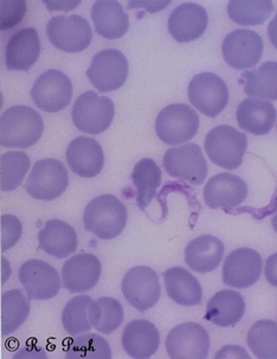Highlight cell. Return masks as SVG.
Segmentation results:
<instances>
[{
    "label": "cell",
    "instance_id": "cell-1",
    "mask_svg": "<svg viewBox=\"0 0 277 359\" xmlns=\"http://www.w3.org/2000/svg\"><path fill=\"white\" fill-rule=\"evenodd\" d=\"M44 131L41 114L25 105L8 109L0 118V144L5 148H29Z\"/></svg>",
    "mask_w": 277,
    "mask_h": 359
},
{
    "label": "cell",
    "instance_id": "cell-29",
    "mask_svg": "<svg viewBox=\"0 0 277 359\" xmlns=\"http://www.w3.org/2000/svg\"><path fill=\"white\" fill-rule=\"evenodd\" d=\"M244 91L251 97L276 101L277 62H266L252 72L242 75Z\"/></svg>",
    "mask_w": 277,
    "mask_h": 359
},
{
    "label": "cell",
    "instance_id": "cell-42",
    "mask_svg": "<svg viewBox=\"0 0 277 359\" xmlns=\"http://www.w3.org/2000/svg\"><path fill=\"white\" fill-rule=\"evenodd\" d=\"M44 4L49 6L50 11H58V10H62V11H70L72 8L81 4V1H76V3H67V1H64V3H46V1H45Z\"/></svg>",
    "mask_w": 277,
    "mask_h": 359
},
{
    "label": "cell",
    "instance_id": "cell-17",
    "mask_svg": "<svg viewBox=\"0 0 277 359\" xmlns=\"http://www.w3.org/2000/svg\"><path fill=\"white\" fill-rule=\"evenodd\" d=\"M202 198L211 210L233 208L247 198V186L240 176L221 172L211 177L204 188Z\"/></svg>",
    "mask_w": 277,
    "mask_h": 359
},
{
    "label": "cell",
    "instance_id": "cell-11",
    "mask_svg": "<svg viewBox=\"0 0 277 359\" xmlns=\"http://www.w3.org/2000/svg\"><path fill=\"white\" fill-rule=\"evenodd\" d=\"M34 104L45 112H58L70 104L72 84L64 72L50 69L43 72L31 89Z\"/></svg>",
    "mask_w": 277,
    "mask_h": 359
},
{
    "label": "cell",
    "instance_id": "cell-19",
    "mask_svg": "<svg viewBox=\"0 0 277 359\" xmlns=\"http://www.w3.org/2000/svg\"><path fill=\"white\" fill-rule=\"evenodd\" d=\"M209 24L205 8L195 3H183L174 8L169 18V31L176 41L188 43L202 37Z\"/></svg>",
    "mask_w": 277,
    "mask_h": 359
},
{
    "label": "cell",
    "instance_id": "cell-26",
    "mask_svg": "<svg viewBox=\"0 0 277 359\" xmlns=\"http://www.w3.org/2000/svg\"><path fill=\"white\" fill-rule=\"evenodd\" d=\"M95 31L107 39H119L129 29L128 15L120 3L114 0H98L91 8Z\"/></svg>",
    "mask_w": 277,
    "mask_h": 359
},
{
    "label": "cell",
    "instance_id": "cell-27",
    "mask_svg": "<svg viewBox=\"0 0 277 359\" xmlns=\"http://www.w3.org/2000/svg\"><path fill=\"white\" fill-rule=\"evenodd\" d=\"M245 303L243 297L233 290L217 292L207 303L205 319L221 327L233 326L243 318Z\"/></svg>",
    "mask_w": 277,
    "mask_h": 359
},
{
    "label": "cell",
    "instance_id": "cell-5",
    "mask_svg": "<svg viewBox=\"0 0 277 359\" xmlns=\"http://www.w3.org/2000/svg\"><path fill=\"white\" fill-rule=\"evenodd\" d=\"M115 116V105L105 96L95 91H86L76 100L72 118L75 127L82 133L98 135L107 130Z\"/></svg>",
    "mask_w": 277,
    "mask_h": 359
},
{
    "label": "cell",
    "instance_id": "cell-12",
    "mask_svg": "<svg viewBox=\"0 0 277 359\" xmlns=\"http://www.w3.org/2000/svg\"><path fill=\"white\" fill-rule=\"evenodd\" d=\"M121 290L124 299L140 312L150 310L160 299L157 273L147 266H136L124 274Z\"/></svg>",
    "mask_w": 277,
    "mask_h": 359
},
{
    "label": "cell",
    "instance_id": "cell-44",
    "mask_svg": "<svg viewBox=\"0 0 277 359\" xmlns=\"http://www.w3.org/2000/svg\"><path fill=\"white\" fill-rule=\"evenodd\" d=\"M271 224H273V229L277 232V214H275L273 219H271Z\"/></svg>",
    "mask_w": 277,
    "mask_h": 359
},
{
    "label": "cell",
    "instance_id": "cell-31",
    "mask_svg": "<svg viewBox=\"0 0 277 359\" xmlns=\"http://www.w3.org/2000/svg\"><path fill=\"white\" fill-rule=\"evenodd\" d=\"M88 317L98 332L110 334L124 322V307L114 298L102 297L90 303Z\"/></svg>",
    "mask_w": 277,
    "mask_h": 359
},
{
    "label": "cell",
    "instance_id": "cell-28",
    "mask_svg": "<svg viewBox=\"0 0 277 359\" xmlns=\"http://www.w3.org/2000/svg\"><path fill=\"white\" fill-rule=\"evenodd\" d=\"M165 288L169 298L183 306L202 304V288L198 279L183 267H172L164 272Z\"/></svg>",
    "mask_w": 277,
    "mask_h": 359
},
{
    "label": "cell",
    "instance_id": "cell-41",
    "mask_svg": "<svg viewBox=\"0 0 277 359\" xmlns=\"http://www.w3.org/2000/svg\"><path fill=\"white\" fill-rule=\"evenodd\" d=\"M264 274L268 283L273 287H277V253H273L266 259Z\"/></svg>",
    "mask_w": 277,
    "mask_h": 359
},
{
    "label": "cell",
    "instance_id": "cell-21",
    "mask_svg": "<svg viewBox=\"0 0 277 359\" xmlns=\"http://www.w3.org/2000/svg\"><path fill=\"white\" fill-rule=\"evenodd\" d=\"M41 55V39L37 31L25 27L8 39L5 50V63L8 70L27 72Z\"/></svg>",
    "mask_w": 277,
    "mask_h": 359
},
{
    "label": "cell",
    "instance_id": "cell-9",
    "mask_svg": "<svg viewBox=\"0 0 277 359\" xmlns=\"http://www.w3.org/2000/svg\"><path fill=\"white\" fill-rule=\"evenodd\" d=\"M162 162L169 175L193 186L202 184L207 176V162L202 148L195 143L169 148Z\"/></svg>",
    "mask_w": 277,
    "mask_h": 359
},
{
    "label": "cell",
    "instance_id": "cell-34",
    "mask_svg": "<svg viewBox=\"0 0 277 359\" xmlns=\"http://www.w3.org/2000/svg\"><path fill=\"white\" fill-rule=\"evenodd\" d=\"M247 341L257 358L277 359V323L262 319L252 324Z\"/></svg>",
    "mask_w": 277,
    "mask_h": 359
},
{
    "label": "cell",
    "instance_id": "cell-16",
    "mask_svg": "<svg viewBox=\"0 0 277 359\" xmlns=\"http://www.w3.org/2000/svg\"><path fill=\"white\" fill-rule=\"evenodd\" d=\"M262 258L251 248L231 252L223 265V281L230 287L247 288L256 284L262 273Z\"/></svg>",
    "mask_w": 277,
    "mask_h": 359
},
{
    "label": "cell",
    "instance_id": "cell-43",
    "mask_svg": "<svg viewBox=\"0 0 277 359\" xmlns=\"http://www.w3.org/2000/svg\"><path fill=\"white\" fill-rule=\"evenodd\" d=\"M268 36H269L270 41L273 45V48L277 50V13L273 17V20L270 22L268 27Z\"/></svg>",
    "mask_w": 277,
    "mask_h": 359
},
{
    "label": "cell",
    "instance_id": "cell-32",
    "mask_svg": "<svg viewBox=\"0 0 277 359\" xmlns=\"http://www.w3.org/2000/svg\"><path fill=\"white\" fill-rule=\"evenodd\" d=\"M30 313V304L20 290L5 292L1 297V333L8 336L27 320Z\"/></svg>",
    "mask_w": 277,
    "mask_h": 359
},
{
    "label": "cell",
    "instance_id": "cell-7",
    "mask_svg": "<svg viewBox=\"0 0 277 359\" xmlns=\"http://www.w3.org/2000/svg\"><path fill=\"white\" fill-rule=\"evenodd\" d=\"M46 34L57 49L65 53H81L93 39L89 22L81 15H56L46 24Z\"/></svg>",
    "mask_w": 277,
    "mask_h": 359
},
{
    "label": "cell",
    "instance_id": "cell-25",
    "mask_svg": "<svg viewBox=\"0 0 277 359\" xmlns=\"http://www.w3.org/2000/svg\"><path fill=\"white\" fill-rule=\"evenodd\" d=\"M224 255V243L212 236H202L188 243L185 262L192 271L205 274L221 265Z\"/></svg>",
    "mask_w": 277,
    "mask_h": 359
},
{
    "label": "cell",
    "instance_id": "cell-4",
    "mask_svg": "<svg viewBox=\"0 0 277 359\" xmlns=\"http://www.w3.org/2000/svg\"><path fill=\"white\" fill-rule=\"evenodd\" d=\"M199 129L198 114L186 104L167 105L157 114L155 133L157 137L169 146L188 142Z\"/></svg>",
    "mask_w": 277,
    "mask_h": 359
},
{
    "label": "cell",
    "instance_id": "cell-10",
    "mask_svg": "<svg viewBox=\"0 0 277 359\" xmlns=\"http://www.w3.org/2000/svg\"><path fill=\"white\" fill-rule=\"evenodd\" d=\"M127 58L115 49L102 50L91 60L86 76L100 93H110L120 89L127 81Z\"/></svg>",
    "mask_w": 277,
    "mask_h": 359
},
{
    "label": "cell",
    "instance_id": "cell-40",
    "mask_svg": "<svg viewBox=\"0 0 277 359\" xmlns=\"http://www.w3.org/2000/svg\"><path fill=\"white\" fill-rule=\"evenodd\" d=\"M214 358H236V359H250V355H247L245 350L237 345H228L221 348L217 355H214Z\"/></svg>",
    "mask_w": 277,
    "mask_h": 359
},
{
    "label": "cell",
    "instance_id": "cell-15",
    "mask_svg": "<svg viewBox=\"0 0 277 359\" xmlns=\"http://www.w3.org/2000/svg\"><path fill=\"white\" fill-rule=\"evenodd\" d=\"M19 280L25 288L29 300H48L58 294L60 274L53 266L38 259L24 262L18 273Z\"/></svg>",
    "mask_w": 277,
    "mask_h": 359
},
{
    "label": "cell",
    "instance_id": "cell-35",
    "mask_svg": "<svg viewBox=\"0 0 277 359\" xmlns=\"http://www.w3.org/2000/svg\"><path fill=\"white\" fill-rule=\"evenodd\" d=\"M65 357L69 359H110L108 341L96 333H86L67 341Z\"/></svg>",
    "mask_w": 277,
    "mask_h": 359
},
{
    "label": "cell",
    "instance_id": "cell-13",
    "mask_svg": "<svg viewBox=\"0 0 277 359\" xmlns=\"http://www.w3.org/2000/svg\"><path fill=\"white\" fill-rule=\"evenodd\" d=\"M166 350L172 359H205L210 350V337L197 323H183L169 331Z\"/></svg>",
    "mask_w": 277,
    "mask_h": 359
},
{
    "label": "cell",
    "instance_id": "cell-14",
    "mask_svg": "<svg viewBox=\"0 0 277 359\" xmlns=\"http://www.w3.org/2000/svg\"><path fill=\"white\" fill-rule=\"evenodd\" d=\"M221 53L228 65L237 70L256 67L263 55V41L255 31L240 29L225 37Z\"/></svg>",
    "mask_w": 277,
    "mask_h": 359
},
{
    "label": "cell",
    "instance_id": "cell-24",
    "mask_svg": "<svg viewBox=\"0 0 277 359\" xmlns=\"http://www.w3.org/2000/svg\"><path fill=\"white\" fill-rule=\"evenodd\" d=\"M276 109L269 101L247 98L237 108L236 117L240 129L252 135L262 136L276 123Z\"/></svg>",
    "mask_w": 277,
    "mask_h": 359
},
{
    "label": "cell",
    "instance_id": "cell-20",
    "mask_svg": "<svg viewBox=\"0 0 277 359\" xmlns=\"http://www.w3.org/2000/svg\"><path fill=\"white\" fill-rule=\"evenodd\" d=\"M67 162L72 172L82 177H95L105 165V155L100 143L86 136L72 140L67 146Z\"/></svg>",
    "mask_w": 277,
    "mask_h": 359
},
{
    "label": "cell",
    "instance_id": "cell-30",
    "mask_svg": "<svg viewBox=\"0 0 277 359\" xmlns=\"http://www.w3.org/2000/svg\"><path fill=\"white\" fill-rule=\"evenodd\" d=\"M131 181L136 188V203L145 210L157 194L161 184V170L152 158H143L135 165Z\"/></svg>",
    "mask_w": 277,
    "mask_h": 359
},
{
    "label": "cell",
    "instance_id": "cell-3",
    "mask_svg": "<svg viewBox=\"0 0 277 359\" xmlns=\"http://www.w3.org/2000/svg\"><path fill=\"white\" fill-rule=\"evenodd\" d=\"M247 148V136L230 126H218L206 135L207 156L214 165L228 170L240 168Z\"/></svg>",
    "mask_w": 277,
    "mask_h": 359
},
{
    "label": "cell",
    "instance_id": "cell-36",
    "mask_svg": "<svg viewBox=\"0 0 277 359\" xmlns=\"http://www.w3.org/2000/svg\"><path fill=\"white\" fill-rule=\"evenodd\" d=\"M1 191H15L30 169V158L24 151H8L0 157Z\"/></svg>",
    "mask_w": 277,
    "mask_h": 359
},
{
    "label": "cell",
    "instance_id": "cell-18",
    "mask_svg": "<svg viewBox=\"0 0 277 359\" xmlns=\"http://www.w3.org/2000/svg\"><path fill=\"white\" fill-rule=\"evenodd\" d=\"M101 262L90 253L67 259L62 269L63 287L72 293H83L95 287L101 277Z\"/></svg>",
    "mask_w": 277,
    "mask_h": 359
},
{
    "label": "cell",
    "instance_id": "cell-8",
    "mask_svg": "<svg viewBox=\"0 0 277 359\" xmlns=\"http://www.w3.org/2000/svg\"><path fill=\"white\" fill-rule=\"evenodd\" d=\"M188 100L205 116L217 117L228 103V89L224 81L212 72L195 75L188 84Z\"/></svg>",
    "mask_w": 277,
    "mask_h": 359
},
{
    "label": "cell",
    "instance_id": "cell-22",
    "mask_svg": "<svg viewBox=\"0 0 277 359\" xmlns=\"http://www.w3.org/2000/svg\"><path fill=\"white\" fill-rule=\"evenodd\" d=\"M38 243L45 253L57 259H63L77 250L79 238L70 224L53 219L46 221L44 229L38 233Z\"/></svg>",
    "mask_w": 277,
    "mask_h": 359
},
{
    "label": "cell",
    "instance_id": "cell-37",
    "mask_svg": "<svg viewBox=\"0 0 277 359\" xmlns=\"http://www.w3.org/2000/svg\"><path fill=\"white\" fill-rule=\"evenodd\" d=\"M93 299L89 296H77L72 298L62 312V324L70 336H79L89 332L91 323L88 317V307Z\"/></svg>",
    "mask_w": 277,
    "mask_h": 359
},
{
    "label": "cell",
    "instance_id": "cell-39",
    "mask_svg": "<svg viewBox=\"0 0 277 359\" xmlns=\"http://www.w3.org/2000/svg\"><path fill=\"white\" fill-rule=\"evenodd\" d=\"M22 222L13 215L1 217V251L6 252L15 243H18L22 236Z\"/></svg>",
    "mask_w": 277,
    "mask_h": 359
},
{
    "label": "cell",
    "instance_id": "cell-23",
    "mask_svg": "<svg viewBox=\"0 0 277 359\" xmlns=\"http://www.w3.org/2000/svg\"><path fill=\"white\" fill-rule=\"evenodd\" d=\"M159 344V331L147 320L140 319L128 323L122 332V346L131 358H150L157 351Z\"/></svg>",
    "mask_w": 277,
    "mask_h": 359
},
{
    "label": "cell",
    "instance_id": "cell-6",
    "mask_svg": "<svg viewBox=\"0 0 277 359\" xmlns=\"http://www.w3.org/2000/svg\"><path fill=\"white\" fill-rule=\"evenodd\" d=\"M69 184L67 170L56 158H45L34 163L25 189L34 198L51 201L60 198Z\"/></svg>",
    "mask_w": 277,
    "mask_h": 359
},
{
    "label": "cell",
    "instance_id": "cell-38",
    "mask_svg": "<svg viewBox=\"0 0 277 359\" xmlns=\"http://www.w3.org/2000/svg\"><path fill=\"white\" fill-rule=\"evenodd\" d=\"M1 30H8L22 22L27 12L24 0H3L1 3Z\"/></svg>",
    "mask_w": 277,
    "mask_h": 359
},
{
    "label": "cell",
    "instance_id": "cell-33",
    "mask_svg": "<svg viewBox=\"0 0 277 359\" xmlns=\"http://www.w3.org/2000/svg\"><path fill=\"white\" fill-rule=\"evenodd\" d=\"M273 12L270 0H231L228 4V15L236 24L256 27L266 22Z\"/></svg>",
    "mask_w": 277,
    "mask_h": 359
},
{
    "label": "cell",
    "instance_id": "cell-2",
    "mask_svg": "<svg viewBox=\"0 0 277 359\" xmlns=\"http://www.w3.org/2000/svg\"><path fill=\"white\" fill-rule=\"evenodd\" d=\"M127 210L124 203L110 194L93 198L83 215L86 231L102 240H112L120 236L127 224Z\"/></svg>",
    "mask_w": 277,
    "mask_h": 359
}]
</instances>
